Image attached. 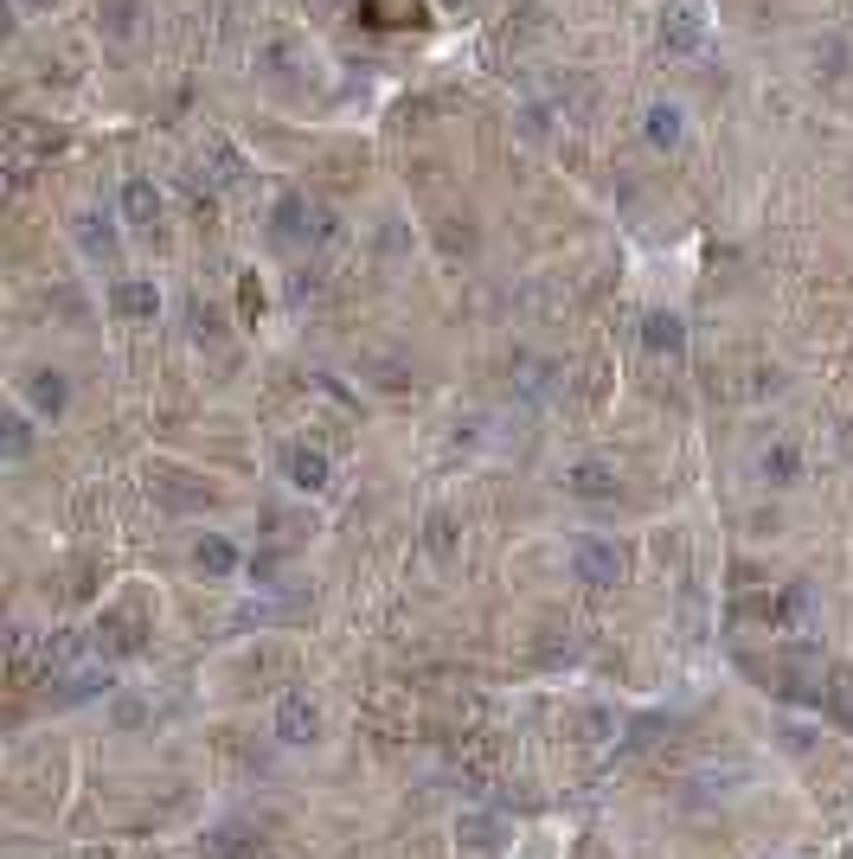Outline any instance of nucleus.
Here are the masks:
<instances>
[{
  "label": "nucleus",
  "instance_id": "nucleus-1",
  "mask_svg": "<svg viewBox=\"0 0 853 859\" xmlns=\"http://www.w3.org/2000/svg\"><path fill=\"white\" fill-rule=\"evenodd\" d=\"M571 565H577V584H597V590H603V584H616V577L629 572L623 546H610V539H584Z\"/></svg>",
  "mask_w": 853,
  "mask_h": 859
},
{
  "label": "nucleus",
  "instance_id": "nucleus-2",
  "mask_svg": "<svg viewBox=\"0 0 853 859\" xmlns=\"http://www.w3.org/2000/svg\"><path fill=\"white\" fill-rule=\"evenodd\" d=\"M283 475H289V488H302V495H321L328 488V456L321 449H308V443H289L283 449Z\"/></svg>",
  "mask_w": 853,
  "mask_h": 859
},
{
  "label": "nucleus",
  "instance_id": "nucleus-3",
  "mask_svg": "<svg viewBox=\"0 0 853 859\" xmlns=\"http://www.w3.org/2000/svg\"><path fill=\"white\" fill-rule=\"evenodd\" d=\"M110 308H116L123 321H154V315H161V289L148 283V277H123V283L110 289Z\"/></svg>",
  "mask_w": 853,
  "mask_h": 859
},
{
  "label": "nucleus",
  "instance_id": "nucleus-4",
  "mask_svg": "<svg viewBox=\"0 0 853 859\" xmlns=\"http://www.w3.org/2000/svg\"><path fill=\"white\" fill-rule=\"evenodd\" d=\"M154 218H161V193H154V180H123V225H136V231H154Z\"/></svg>",
  "mask_w": 853,
  "mask_h": 859
},
{
  "label": "nucleus",
  "instance_id": "nucleus-5",
  "mask_svg": "<svg viewBox=\"0 0 853 859\" xmlns=\"http://www.w3.org/2000/svg\"><path fill=\"white\" fill-rule=\"evenodd\" d=\"M315 731H321V713H315L302 693H289L283 706H277V738H283V744H308Z\"/></svg>",
  "mask_w": 853,
  "mask_h": 859
},
{
  "label": "nucleus",
  "instance_id": "nucleus-6",
  "mask_svg": "<svg viewBox=\"0 0 853 859\" xmlns=\"http://www.w3.org/2000/svg\"><path fill=\"white\" fill-rule=\"evenodd\" d=\"M565 488L577 501H610V495H616V469H610V462H571Z\"/></svg>",
  "mask_w": 853,
  "mask_h": 859
},
{
  "label": "nucleus",
  "instance_id": "nucleus-7",
  "mask_svg": "<svg viewBox=\"0 0 853 859\" xmlns=\"http://www.w3.org/2000/svg\"><path fill=\"white\" fill-rule=\"evenodd\" d=\"M641 129H648V142L654 148H680L687 142V116H680V103H648Z\"/></svg>",
  "mask_w": 853,
  "mask_h": 859
},
{
  "label": "nucleus",
  "instance_id": "nucleus-8",
  "mask_svg": "<svg viewBox=\"0 0 853 859\" xmlns=\"http://www.w3.org/2000/svg\"><path fill=\"white\" fill-rule=\"evenodd\" d=\"M700 33H706V26H700V7H674L667 26H661V46H667V52H693Z\"/></svg>",
  "mask_w": 853,
  "mask_h": 859
},
{
  "label": "nucleus",
  "instance_id": "nucleus-9",
  "mask_svg": "<svg viewBox=\"0 0 853 859\" xmlns=\"http://www.w3.org/2000/svg\"><path fill=\"white\" fill-rule=\"evenodd\" d=\"M193 565H200V572L206 577H231L238 572V552H231V539H200V546H193Z\"/></svg>",
  "mask_w": 853,
  "mask_h": 859
},
{
  "label": "nucleus",
  "instance_id": "nucleus-10",
  "mask_svg": "<svg viewBox=\"0 0 853 859\" xmlns=\"http://www.w3.org/2000/svg\"><path fill=\"white\" fill-rule=\"evenodd\" d=\"M757 469H764V482H771V488H789V482H795V475H802V456H795V449H789V443H771V449H764V462H757Z\"/></svg>",
  "mask_w": 853,
  "mask_h": 859
},
{
  "label": "nucleus",
  "instance_id": "nucleus-11",
  "mask_svg": "<svg viewBox=\"0 0 853 859\" xmlns=\"http://www.w3.org/2000/svg\"><path fill=\"white\" fill-rule=\"evenodd\" d=\"M641 341H648L654 354H680V341H687V334H680V315H648V321H641Z\"/></svg>",
  "mask_w": 853,
  "mask_h": 859
},
{
  "label": "nucleus",
  "instance_id": "nucleus-12",
  "mask_svg": "<svg viewBox=\"0 0 853 859\" xmlns=\"http://www.w3.org/2000/svg\"><path fill=\"white\" fill-rule=\"evenodd\" d=\"M65 398H72V385H65L59 372H33V411L59 418V411H65Z\"/></svg>",
  "mask_w": 853,
  "mask_h": 859
},
{
  "label": "nucleus",
  "instance_id": "nucleus-13",
  "mask_svg": "<svg viewBox=\"0 0 853 859\" xmlns=\"http://www.w3.org/2000/svg\"><path fill=\"white\" fill-rule=\"evenodd\" d=\"M26 443H33V430H26V418H13L7 424V456H26Z\"/></svg>",
  "mask_w": 853,
  "mask_h": 859
},
{
  "label": "nucleus",
  "instance_id": "nucleus-14",
  "mask_svg": "<svg viewBox=\"0 0 853 859\" xmlns=\"http://www.w3.org/2000/svg\"><path fill=\"white\" fill-rule=\"evenodd\" d=\"M321 7H328V0H321Z\"/></svg>",
  "mask_w": 853,
  "mask_h": 859
}]
</instances>
